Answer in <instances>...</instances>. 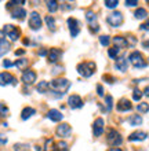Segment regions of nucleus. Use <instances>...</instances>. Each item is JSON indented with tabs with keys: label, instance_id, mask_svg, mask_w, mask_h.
<instances>
[{
	"label": "nucleus",
	"instance_id": "obj_10",
	"mask_svg": "<svg viewBox=\"0 0 149 151\" xmlns=\"http://www.w3.org/2000/svg\"><path fill=\"white\" fill-rule=\"evenodd\" d=\"M17 84V78L11 73L8 72H3L0 73V85L1 87H6V85H15Z\"/></svg>",
	"mask_w": 149,
	"mask_h": 151
},
{
	"label": "nucleus",
	"instance_id": "obj_21",
	"mask_svg": "<svg viewBox=\"0 0 149 151\" xmlns=\"http://www.w3.org/2000/svg\"><path fill=\"white\" fill-rule=\"evenodd\" d=\"M113 43H115V47H117V48H127L129 47V43H127L126 37H121V36L113 37Z\"/></svg>",
	"mask_w": 149,
	"mask_h": 151
},
{
	"label": "nucleus",
	"instance_id": "obj_53",
	"mask_svg": "<svg viewBox=\"0 0 149 151\" xmlns=\"http://www.w3.org/2000/svg\"><path fill=\"white\" fill-rule=\"evenodd\" d=\"M148 3H149V1H148Z\"/></svg>",
	"mask_w": 149,
	"mask_h": 151
},
{
	"label": "nucleus",
	"instance_id": "obj_46",
	"mask_svg": "<svg viewBox=\"0 0 149 151\" xmlns=\"http://www.w3.org/2000/svg\"><path fill=\"white\" fill-rule=\"evenodd\" d=\"M39 55H40V56L49 55V51H47V50H40V51H39Z\"/></svg>",
	"mask_w": 149,
	"mask_h": 151
},
{
	"label": "nucleus",
	"instance_id": "obj_48",
	"mask_svg": "<svg viewBox=\"0 0 149 151\" xmlns=\"http://www.w3.org/2000/svg\"><path fill=\"white\" fill-rule=\"evenodd\" d=\"M142 47L145 48V50H149V40H146V41L142 43Z\"/></svg>",
	"mask_w": 149,
	"mask_h": 151
},
{
	"label": "nucleus",
	"instance_id": "obj_42",
	"mask_svg": "<svg viewBox=\"0 0 149 151\" xmlns=\"http://www.w3.org/2000/svg\"><path fill=\"white\" fill-rule=\"evenodd\" d=\"M102 78L106 81V83H109V84H112V83H115V78H113L112 76H108V74H105Z\"/></svg>",
	"mask_w": 149,
	"mask_h": 151
},
{
	"label": "nucleus",
	"instance_id": "obj_27",
	"mask_svg": "<svg viewBox=\"0 0 149 151\" xmlns=\"http://www.w3.org/2000/svg\"><path fill=\"white\" fill-rule=\"evenodd\" d=\"M134 17L137 19H145L146 17H148V11H146L145 8H137L135 12H134Z\"/></svg>",
	"mask_w": 149,
	"mask_h": 151
},
{
	"label": "nucleus",
	"instance_id": "obj_7",
	"mask_svg": "<svg viewBox=\"0 0 149 151\" xmlns=\"http://www.w3.org/2000/svg\"><path fill=\"white\" fill-rule=\"evenodd\" d=\"M86 19H87V22H89V26H90L91 33H97L98 30H100V26H98V22H97V15H95L91 10L86 11Z\"/></svg>",
	"mask_w": 149,
	"mask_h": 151
},
{
	"label": "nucleus",
	"instance_id": "obj_9",
	"mask_svg": "<svg viewBox=\"0 0 149 151\" xmlns=\"http://www.w3.org/2000/svg\"><path fill=\"white\" fill-rule=\"evenodd\" d=\"M36 72H33V70H31V69H25L24 72H22V77H21V80H22V83L26 84V85H32L35 81H36Z\"/></svg>",
	"mask_w": 149,
	"mask_h": 151
},
{
	"label": "nucleus",
	"instance_id": "obj_2",
	"mask_svg": "<svg viewBox=\"0 0 149 151\" xmlns=\"http://www.w3.org/2000/svg\"><path fill=\"white\" fill-rule=\"evenodd\" d=\"M97 70V65L94 63V62H81V63L77 65V73L81 76V77H86V78H89L91 76L95 73Z\"/></svg>",
	"mask_w": 149,
	"mask_h": 151
},
{
	"label": "nucleus",
	"instance_id": "obj_14",
	"mask_svg": "<svg viewBox=\"0 0 149 151\" xmlns=\"http://www.w3.org/2000/svg\"><path fill=\"white\" fill-rule=\"evenodd\" d=\"M68 104L71 109H80L83 107V99L79 95H71L68 98Z\"/></svg>",
	"mask_w": 149,
	"mask_h": 151
},
{
	"label": "nucleus",
	"instance_id": "obj_8",
	"mask_svg": "<svg viewBox=\"0 0 149 151\" xmlns=\"http://www.w3.org/2000/svg\"><path fill=\"white\" fill-rule=\"evenodd\" d=\"M29 28L32 30H39L41 28V17L39 15V12L33 11L31 12V17H29Z\"/></svg>",
	"mask_w": 149,
	"mask_h": 151
},
{
	"label": "nucleus",
	"instance_id": "obj_26",
	"mask_svg": "<svg viewBox=\"0 0 149 151\" xmlns=\"http://www.w3.org/2000/svg\"><path fill=\"white\" fill-rule=\"evenodd\" d=\"M46 6H47V10H49L50 12H55L57 10H58V7H60L58 1H55V0H49V1H46Z\"/></svg>",
	"mask_w": 149,
	"mask_h": 151
},
{
	"label": "nucleus",
	"instance_id": "obj_36",
	"mask_svg": "<svg viewBox=\"0 0 149 151\" xmlns=\"http://www.w3.org/2000/svg\"><path fill=\"white\" fill-rule=\"evenodd\" d=\"M8 107L4 103H0V117H7L8 115Z\"/></svg>",
	"mask_w": 149,
	"mask_h": 151
},
{
	"label": "nucleus",
	"instance_id": "obj_4",
	"mask_svg": "<svg viewBox=\"0 0 149 151\" xmlns=\"http://www.w3.org/2000/svg\"><path fill=\"white\" fill-rule=\"evenodd\" d=\"M3 33L6 35V36L8 37V39L11 40V41H17V40L20 39L21 36V30L17 26H14V25H4V28H3Z\"/></svg>",
	"mask_w": 149,
	"mask_h": 151
},
{
	"label": "nucleus",
	"instance_id": "obj_31",
	"mask_svg": "<svg viewBox=\"0 0 149 151\" xmlns=\"http://www.w3.org/2000/svg\"><path fill=\"white\" fill-rule=\"evenodd\" d=\"M54 151H68V144L65 142H58V143H55Z\"/></svg>",
	"mask_w": 149,
	"mask_h": 151
},
{
	"label": "nucleus",
	"instance_id": "obj_45",
	"mask_svg": "<svg viewBox=\"0 0 149 151\" xmlns=\"http://www.w3.org/2000/svg\"><path fill=\"white\" fill-rule=\"evenodd\" d=\"M129 44H131V45H135L137 44V39L135 37H133V36H130V39H129V41H127Z\"/></svg>",
	"mask_w": 149,
	"mask_h": 151
},
{
	"label": "nucleus",
	"instance_id": "obj_24",
	"mask_svg": "<svg viewBox=\"0 0 149 151\" xmlns=\"http://www.w3.org/2000/svg\"><path fill=\"white\" fill-rule=\"evenodd\" d=\"M129 122H130V125H133V127H138V125L142 124V117L138 114H134L129 118Z\"/></svg>",
	"mask_w": 149,
	"mask_h": 151
},
{
	"label": "nucleus",
	"instance_id": "obj_25",
	"mask_svg": "<svg viewBox=\"0 0 149 151\" xmlns=\"http://www.w3.org/2000/svg\"><path fill=\"white\" fill-rule=\"evenodd\" d=\"M37 91L40 93H47L50 92V84L47 81H41V83L37 84Z\"/></svg>",
	"mask_w": 149,
	"mask_h": 151
},
{
	"label": "nucleus",
	"instance_id": "obj_40",
	"mask_svg": "<svg viewBox=\"0 0 149 151\" xmlns=\"http://www.w3.org/2000/svg\"><path fill=\"white\" fill-rule=\"evenodd\" d=\"M137 4H138L137 0H127V1H126V6H127V7H135Z\"/></svg>",
	"mask_w": 149,
	"mask_h": 151
},
{
	"label": "nucleus",
	"instance_id": "obj_51",
	"mask_svg": "<svg viewBox=\"0 0 149 151\" xmlns=\"http://www.w3.org/2000/svg\"><path fill=\"white\" fill-rule=\"evenodd\" d=\"M108 151H123L121 148H119V147H112V148H109Z\"/></svg>",
	"mask_w": 149,
	"mask_h": 151
},
{
	"label": "nucleus",
	"instance_id": "obj_22",
	"mask_svg": "<svg viewBox=\"0 0 149 151\" xmlns=\"http://www.w3.org/2000/svg\"><path fill=\"white\" fill-rule=\"evenodd\" d=\"M36 114V110L33 107H25L22 111H21V118L22 119H28L31 118V117H33V115Z\"/></svg>",
	"mask_w": 149,
	"mask_h": 151
},
{
	"label": "nucleus",
	"instance_id": "obj_35",
	"mask_svg": "<svg viewBox=\"0 0 149 151\" xmlns=\"http://www.w3.org/2000/svg\"><path fill=\"white\" fill-rule=\"evenodd\" d=\"M105 103H106V110L108 111H110L112 110V107H113V98L110 95H108V96H105Z\"/></svg>",
	"mask_w": 149,
	"mask_h": 151
},
{
	"label": "nucleus",
	"instance_id": "obj_5",
	"mask_svg": "<svg viewBox=\"0 0 149 151\" xmlns=\"http://www.w3.org/2000/svg\"><path fill=\"white\" fill-rule=\"evenodd\" d=\"M106 140L108 143L113 147H117L123 143V137L120 136V133L116 131V129H109L108 131V136H106Z\"/></svg>",
	"mask_w": 149,
	"mask_h": 151
},
{
	"label": "nucleus",
	"instance_id": "obj_29",
	"mask_svg": "<svg viewBox=\"0 0 149 151\" xmlns=\"http://www.w3.org/2000/svg\"><path fill=\"white\" fill-rule=\"evenodd\" d=\"M28 63H29L28 59H25V58H21V59H18L15 63H14V66H17L18 69H21V70H22V69H25L26 66H28Z\"/></svg>",
	"mask_w": 149,
	"mask_h": 151
},
{
	"label": "nucleus",
	"instance_id": "obj_49",
	"mask_svg": "<svg viewBox=\"0 0 149 151\" xmlns=\"http://www.w3.org/2000/svg\"><path fill=\"white\" fill-rule=\"evenodd\" d=\"M24 54H25V50H17V51H15V55H18V56L24 55Z\"/></svg>",
	"mask_w": 149,
	"mask_h": 151
},
{
	"label": "nucleus",
	"instance_id": "obj_41",
	"mask_svg": "<svg viewBox=\"0 0 149 151\" xmlns=\"http://www.w3.org/2000/svg\"><path fill=\"white\" fill-rule=\"evenodd\" d=\"M14 66V63H12L11 60H8V59H6V60H3V68H6V69H8V68H12Z\"/></svg>",
	"mask_w": 149,
	"mask_h": 151
},
{
	"label": "nucleus",
	"instance_id": "obj_17",
	"mask_svg": "<svg viewBox=\"0 0 149 151\" xmlns=\"http://www.w3.org/2000/svg\"><path fill=\"white\" fill-rule=\"evenodd\" d=\"M11 17L14 19L22 21L26 17V11H25L24 7H14V8H11Z\"/></svg>",
	"mask_w": 149,
	"mask_h": 151
},
{
	"label": "nucleus",
	"instance_id": "obj_1",
	"mask_svg": "<svg viewBox=\"0 0 149 151\" xmlns=\"http://www.w3.org/2000/svg\"><path fill=\"white\" fill-rule=\"evenodd\" d=\"M71 87V83H69L66 78H55L50 83V88L52 89V95L54 98H61L64 96L65 91Z\"/></svg>",
	"mask_w": 149,
	"mask_h": 151
},
{
	"label": "nucleus",
	"instance_id": "obj_23",
	"mask_svg": "<svg viewBox=\"0 0 149 151\" xmlns=\"http://www.w3.org/2000/svg\"><path fill=\"white\" fill-rule=\"evenodd\" d=\"M10 47H11V45H10V41H7V40H4V39L0 41V58L10 51Z\"/></svg>",
	"mask_w": 149,
	"mask_h": 151
},
{
	"label": "nucleus",
	"instance_id": "obj_30",
	"mask_svg": "<svg viewBox=\"0 0 149 151\" xmlns=\"http://www.w3.org/2000/svg\"><path fill=\"white\" fill-rule=\"evenodd\" d=\"M55 148V143H54V140L52 139H47L46 140V146L43 148V151H54Z\"/></svg>",
	"mask_w": 149,
	"mask_h": 151
},
{
	"label": "nucleus",
	"instance_id": "obj_39",
	"mask_svg": "<svg viewBox=\"0 0 149 151\" xmlns=\"http://www.w3.org/2000/svg\"><path fill=\"white\" fill-rule=\"evenodd\" d=\"M117 4H119V1H117V0H106V1H105L106 8H115Z\"/></svg>",
	"mask_w": 149,
	"mask_h": 151
},
{
	"label": "nucleus",
	"instance_id": "obj_16",
	"mask_svg": "<svg viewBox=\"0 0 149 151\" xmlns=\"http://www.w3.org/2000/svg\"><path fill=\"white\" fill-rule=\"evenodd\" d=\"M116 109H117V111H130V110L133 109V104L130 103L129 99L123 98V99L119 100V103H117Z\"/></svg>",
	"mask_w": 149,
	"mask_h": 151
},
{
	"label": "nucleus",
	"instance_id": "obj_38",
	"mask_svg": "<svg viewBox=\"0 0 149 151\" xmlns=\"http://www.w3.org/2000/svg\"><path fill=\"white\" fill-rule=\"evenodd\" d=\"M100 43L104 45V47H108L109 43H110V39H109V36H100Z\"/></svg>",
	"mask_w": 149,
	"mask_h": 151
},
{
	"label": "nucleus",
	"instance_id": "obj_11",
	"mask_svg": "<svg viewBox=\"0 0 149 151\" xmlns=\"http://www.w3.org/2000/svg\"><path fill=\"white\" fill-rule=\"evenodd\" d=\"M55 133H57V136H60L62 139H64V137H69L71 133H72V128H71V125L66 122L60 124L55 129Z\"/></svg>",
	"mask_w": 149,
	"mask_h": 151
},
{
	"label": "nucleus",
	"instance_id": "obj_37",
	"mask_svg": "<svg viewBox=\"0 0 149 151\" xmlns=\"http://www.w3.org/2000/svg\"><path fill=\"white\" fill-rule=\"evenodd\" d=\"M142 95H144V92H141L138 88H135V89L133 91V99L134 100H141Z\"/></svg>",
	"mask_w": 149,
	"mask_h": 151
},
{
	"label": "nucleus",
	"instance_id": "obj_20",
	"mask_svg": "<svg viewBox=\"0 0 149 151\" xmlns=\"http://www.w3.org/2000/svg\"><path fill=\"white\" fill-rule=\"evenodd\" d=\"M62 117H64V115L61 114L58 110H55V109H52V110H49V113H47V118L51 119L52 122H60L61 119H62Z\"/></svg>",
	"mask_w": 149,
	"mask_h": 151
},
{
	"label": "nucleus",
	"instance_id": "obj_15",
	"mask_svg": "<svg viewBox=\"0 0 149 151\" xmlns=\"http://www.w3.org/2000/svg\"><path fill=\"white\" fill-rule=\"evenodd\" d=\"M61 56H62V50H60V48H50L47 59L50 62H52V63H55V62H58V59H61Z\"/></svg>",
	"mask_w": 149,
	"mask_h": 151
},
{
	"label": "nucleus",
	"instance_id": "obj_3",
	"mask_svg": "<svg viewBox=\"0 0 149 151\" xmlns=\"http://www.w3.org/2000/svg\"><path fill=\"white\" fill-rule=\"evenodd\" d=\"M129 60H130V63L133 65L134 68H137V69H142V68H145L146 65H148L140 51H133L131 52L130 56H129Z\"/></svg>",
	"mask_w": 149,
	"mask_h": 151
},
{
	"label": "nucleus",
	"instance_id": "obj_13",
	"mask_svg": "<svg viewBox=\"0 0 149 151\" xmlns=\"http://www.w3.org/2000/svg\"><path fill=\"white\" fill-rule=\"evenodd\" d=\"M104 128H105V121L104 118H97L95 121H94L93 124V133L95 137H98V136H101L102 133H104Z\"/></svg>",
	"mask_w": 149,
	"mask_h": 151
},
{
	"label": "nucleus",
	"instance_id": "obj_28",
	"mask_svg": "<svg viewBox=\"0 0 149 151\" xmlns=\"http://www.w3.org/2000/svg\"><path fill=\"white\" fill-rule=\"evenodd\" d=\"M119 52H120V48L112 47V48H109V50H108V55H109V58H112V59H117Z\"/></svg>",
	"mask_w": 149,
	"mask_h": 151
},
{
	"label": "nucleus",
	"instance_id": "obj_32",
	"mask_svg": "<svg viewBox=\"0 0 149 151\" xmlns=\"http://www.w3.org/2000/svg\"><path fill=\"white\" fill-rule=\"evenodd\" d=\"M44 21H46V24H47V26H49V29H55V19L51 15H47L44 18Z\"/></svg>",
	"mask_w": 149,
	"mask_h": 151
},
{
	"label": "nucleus",
	"instance_id": "obj_43",
	"mask_svg": "<svg viewBox=\"0 0 149 151\" xmlns=\"http://www.w3.org/2000/svg\"><path fill=\"white\" fill-rule=\"evenodd\" d=\"M140 29H141V30H149V19L146 21V22H144V24L140 26Z\"/></svg>",
	"mask_w": 149,
	"mask_h": 151
},
{
	"label": "nucleus",
	"instance_id": "obj_18",
	"mask_svg": "<svg viewBox=\"0 0 149 151\" xmlns=\"http://www.w3.org/2000/svg\"><path fill=\"white\" fill-rule=\"evenodd\" d=\"M146 137H148L146 132H144V131H135V132H133V133L129 136V140H130V142H142V140H145Z\"/></svg>",
	"mask_w": 149,
	"mask_h": 151
},
{
	"label": "nucleus",
	"instance_id": "obj_52",
	"mask_svg": "<svg viewBox=\"0 0 149 151\" xmlns=\"http://www.w3.org/2000/svg\"><path fill=\"white\" fill-rule=\"evenodd\" d=\"M3 36H4V33L1 32V30H0V41H1V40H3Z\"/></svg>",
	"mask_w": 149,
	"mask_h": 151
},
{
	"label": "nucleus",
	"instance_id": "obj_12",
	"mask_svg": "<svg viewBox=\"0 0 149 151\" xmlns=\"http://www.w3.org/2000/svg\"><path fill=\"white\" fill-rule=\"evenodd\" d=\"M68 28L71 32V37H76L80 33V26H79V21L76 18H68Z\"/></svg>",
	"mask_w": 149,
	"mask_h": 151
},
{
	"label": "nucleus",
	"instance_id": "obj_50",
	"mask_svg": "<svg viewBox=\"0 0 149 151\" xmlns=\"http://www.w3.org/2000/svg\"><path fill=\"white\" fill-rule=\"evenodd\" d=\"M144 95L149 96V85H148V87H145V89H144Z\"/></svg>",
	"mask_w": 149,
	"mask_h": 151
},
{
	"label": "nucleus",
	"instance_id": "obj_47",
	"mask_svg": "<svg viewBox=\"0 0 149 151\" xmlns=\"http://www.w3.org/2000/svg\"><path fill=\"white\" fill-rule=\"evenodd\" d=\"M6 143H7V139L3 135H0V144H6Z\"/></svg>",
	"mask_w": 149,
	"mask_h": 151
},
{
	"label": "nucleus",
	"instance_id": "obj_33",
	"mask_svg": "<svg viewBox=\"0 0 149 151\" xmlns=\"http://www.w3.org/2000/svg\"><path fill=\"white\" fill-rule=\"evenodd\" d=\"M137 110H138L140 113H142V114H145V113L149 111V104L145 103V102H142V103H140V104L137 106Z\"/></svg>",
	"mask_w": 149,
	"mask_h": 151
},
{
	"label": "nucleus",
	"instance_id": "obj_6",
	"mask_svg": "<svg viewBox=\"0 0 149 151\" xmlns=\"http://www.w3.org/2000/svg\"><path fill=\"white\" fill-rule=\"evenodd\" d=\"M106 22H108L112 28H119V26L123 24V14H121L120 11H113L110 15H108Z\"/></svg>",
	"mask_w": 149,
	"mask_h": 151
},
{
	"label": "nucleus",
	"instance_id": "obj_44",
	"mask_svg": "<svg viewBox=\"0 0 149 151\" xmlns=\"http://www.w3.org/2000/svg\"><path fill=\"white\" fill-rule=\"evenodd\" d=\"M97 92H98V95L100 96H104V87H102L101 84L97 85Z\"/></svg>",
	"mask_w": 149,
	"mask_h": 151
},
{
	"label": "nucleus",
	"instance_id": "obj_19",
	"mask_svg": "<svg viewBox=\"0 0 149 151\" xmlns=\"http://www.w3.org/2000/svg\"><path fill=\"white\" fill-rule=\"evenodd\" d=\"M127 68H129V60L126 59V58H117L116 63H115V69L124 73L127 70Z\"/></svg>",
	"mask_w": 149,
	"mask_h": 151
},
{
	"label": "nucleus",
	"instance_id": "obj_34",
	"mask_svg": "<svg viewBox=\"0 0 149 151\" xmlns=\"http://www.w3.org/2000/svg\"><path fill=\"white\" fill-rule=\"evenodd\" d=\"M14 151H29V146L28 144L17 143V144H14Z\"/></svg>",
	"mask_w": 149,
	"mask_h": 151
}]
</instances>
